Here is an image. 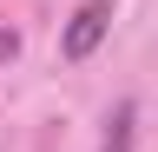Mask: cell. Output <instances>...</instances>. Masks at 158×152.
Returning a JSON list of instances; mask_svg holds the SVG:
<instances>
[{
	"instance_id": "obj_1",
	"label": "cell",
	"mask_w": 158,
	"mask_h": 152,
	"mask_svg": "<svg viewBox=\"0 0 158 152\" xmlns=\"http://www.w3.org/2000/svg\"><path fill=\"white\" fill-rule=\"evenodd\" d=\"M106 33H112V0H86L66 20V33H59V53H66V60H92Z\"/></svg>"
},
{
	"instance_id": "obj_2",
	"label": "cell",
	"mask_w": 158,
	"mask_h": 152,
	"mask_svg": "<svg viewBox=\"0 0 158 152\" xmlns=\"http://www.w3.org/2000/svg\"><path fill=\"white\" fill-rule=\"evenodd\" d=\"M132 126H138V106H112V119H106V139H99V152H132Z\"/></svg>"
}]
</instances>
